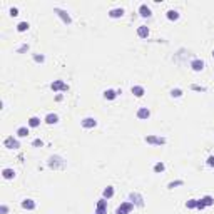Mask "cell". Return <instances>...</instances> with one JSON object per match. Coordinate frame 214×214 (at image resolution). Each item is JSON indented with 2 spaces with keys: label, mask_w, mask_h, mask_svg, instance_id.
I'll return each instance as SVG.
<instances>
[{
  "label": "cell",
  "mask_w": 214,
  "mask_h": 214,
  "mask_svg": "<svg viewBox=\"0 0 214 214\" xmlns=\"http://www.w3.org/2000/svg\"><path fill=\"white\" fill-rule=\"evenodd\" d=\"M134 209V204L132 203H122L119 208L115 209V214H129Z\"/></svg>",
  "instance_id": "1"
},
{
  "label": "cell",
  "mask_w": 214,
  "mask_h": 214,
  "mask_svg": "<svg viewBox=\"0 0 214 214\" xmlns=\"http://www.w3.org/2000/svg\"><path fill=\"white\" fill-rule=\"evenodd\" d=\"M50 89L52 90H69V85L65 82H62V80H54L50 84Z\"/></svg>",
  "instance_id": "2"
},
{
  "label": "cell",
  "mask_w": 214,
  "mask_h": 214,
  "mask_svg": "<svg viewBox=\"0 0 214 214\" xmlns=\"http://www.w3.org/2000/svg\"><path fill=\"white\" fill-rule=\"evenodd\" d=\"M146 142L147 144H157V146H161V144H166V139L164 137H156V136H147Z\"/></svg>",
  "instance_id": "3"
},
{
  "label": "cell",
  "mask_w": 214,
  "mask_h": 214,
  "mask_svg": "<svg viewBox=\"0 0 214 214\" xmlns=\"http://www.w3.org/2000/svg\"><path fill=\"white\" fill-rule=\"evenodd\" d=\"M4 144H5V147H9V149H17V147H20V144H19V141L17 139H14V137H7L5 141H4Z\"/></svg>",
  "instance_id": "4"
},
{
  "label": "cell",
  "mask_w": 214,
  "mask_h": 214,
  "mask_svg": "<svg viewBox=\"0 0 214 214\" xmlns=\"http://www.w3.org/2000/svg\"><path fill=\"white\" fill-rule=\"evenodd\" d=\"M55 14H57V15L64 20V24H70V22H72L70 15H69V14H67L65 10H62V9H55Z\"/></svg>",
  "instance_id": "5"
},
{
  "label": "cell",
  "mask_w": 214,
  "mask_h": 214,
  "mask_svg": "<svg viewBox=\"0 0 214 214\" xmlns=\"http://www.w3.org/2000/svg\"><path fill=\"white\" fill-rule=\"evenodd\" d=\"M95 214H107V201L105 199H100L97 203V211Z\"/></svg>",
  "instance_id": "6"
},
{
  "label": "cell",
  "mask_w": 214,
  "mask_h": 214,
  "mask_svg": "<svg viewBox=\"0 0 214 214\" xmlns=\"http://www.w3.org/2000/svg\"><path fill=\"white\" fill-rule=\"evenodd\" d=\"M82 125L85 127V129H92V127L97 125V120H95L94 117H85V119L82 120Z\"/></svg>",
  "instance_id": "7"
},
{
  "label": "cell",
  "mask_w": 214,
  "mask_h": 214,
  "mask_svg": "<svg viewBox=\"0 0 214 214\" xmlns=\"http://www.w3.org/2000/svg\"><path fill=\"white\" fill-rule=\"evenodd\" d=\"M191 67H193V70H196V72H201V70L204 69V62L203 60H199V59H196V60L191 62Z\"/></svg>",
  "instance_id": "8"
},
{
  "label": "cell",
  "mask_w": 214,
  "mask_h": 214,
  "mask_svg": "<svg viewBox=\"0 0 214 214\" xmlns=\"http://www.w3.org/2000/svg\"><path fill=\"white\" fill-rule=\"evenodd\" d=\"M149 115H151V112H149V109H146V107H142V109L137 110V117H139V119H149Z\"/></svg>",
  "instance_id": "9"
},
{
  "label": "cell",
  "mask_w": 214,
  "mask_h": 214,
  "mask_svg": "<svg viewBox=\"0 0 214 214\" xmlns=\"http://www.w3.org/2000/svg\"><path fill=\"white\" fill-rule=\"evenodd\" d=\"M22 208L32 211V209H35V203H34L32 199H25V201H22Z\"/></svg>",
  "instance_id": "10"
},
{
  "label": "cell",
  "mask_w": 214,
  "mask_h": 214,
  "mask_svg": "<svg viewBox=\"0 0 214 214\" xmlns=\"http://www.w3.org/2000/svg\"><path fill=\"white\" fill-rule=\"evenodd\" d=\"M137 35L141 37V39H146V37L149 35V29H147L146 25H141L137 29Z\"/></svg>",
  "instance_id": "11"
},
{
  "label": "cell",
  "mask_w": 214,
  "mask_h": 214,
  "mask_svg": "<svg viewBox=\"0 0 214 214\" xmlns=\"http://www.w3.org/2000/svg\"><path fill=\"white\" fill-rule=\"evenodd\" d=\"M124 15V10L122 9H112V10L109 12V17H112V19H119V17Z\"/></svg>",
  "instance_id": "12"
},
{
  "label": "cell",
  "mask_w": 214,
  "mask_h": 214,
  "mask_svg": "<svg viewBox=\"0 0 214 214\" xmlns=\"http://www.w3.org/2000/svg\"><path fill=\"white\" fill-rule=\"evenodd\" d=\"M132 94L137 95V97H142V95H144V87H141V85H134V87H132Z\"/></svg>",
  "instance_id": "13"
},
{
  "label": "cell",
  "mask_w": 214,
  "mask_h": 214,
  "mask_svg": "<svg viewBox=\"0 0 214 214\" xmlns=\"http://www.w3.org/2000/svg\"><path fill=\"white\" fill-rule=\"evenodd\" d=\"M139 12H141V15H142V17H149V15H151V9H149L147 5H144V4L139 7Z\"/></svg>",
  "instance_id": "14"
},
{
  "label": "cell",
  "mask_w": 214,
  "mask_h": 214,
  "mask_svg": "<svg viewBox=\"0 0 214 214\" xmlns=\"http://www.w3.org/2000/svg\"><path fill=\"white\" fill-rule=\"evenodd\" d=\"M104 97H105V99H109V100H114L115 97H117V92L112 90V89H109V90H105V92H104Z\"/></svg>",
  "instance_id": "15"
},
{
  "label": "cell",
  "mask_w": 214,
  "mask_h": 214,
  "mask_svg": "<svg viewBox=\"0 0 214 214\" xmlns=\"http://www.w3.org/2000/svg\"><path fill=\"white\" fill-rule=\"evenodd\" d=\"M131 199H132V204L136 203L137 206H142V198H141V194H131Z\"/></svg>",
  "instance_id": "16"
},
{
  "label": "cell",
  "mask_w": 214,
  "mask_h": 214,
  "mask_svg": "<svg viewBox=\"0 0 214 214\" xmlns=\"http://www.w3.org/2000/svg\"><path fill=\"white\" fill-rule=\"evenodd\" d=\"M112 196H114V188H112V186L105 188L104 189V199H110Z\"/></svg>",
  "instance_id": "17"
},
{
  "label": "cell",
  "mask_w": 214,
  "mask_h": 214,
  "mask_svg": "<svg viewBox=\"0 0 214 214\" xmlns=\"http://www.w3.org/2000/svg\"><path fill=\"white\" fill-rule=\"evenodd\" d=\"M57 120H59V117L55 114H47V117H45V122L47 124H55Z\"/></svg>",
  "instance_id": "18"
},
{
  "label": "cell",
  "mask_w": 214,
  "mask_h": 214,
  "mask_svg": "<svg viewBox=\"0 0 214 214\" xmlns=\"http://www.w3.org/2000/svg\"><path fill=\"white\" fill-rule=\"evenodd\" d=\"M2 174H4V177H5V179H12L14 176H15L14 169H4V171H2Z\"/></svg>",
  "instance_id": "19"
},
{
  "label": "cell",
  "mask_w": 214,
  "mask_h": 214,
  "mask_svg": "<svg viewBox=\"0 0 214 214\" xmlns=\"http://www.w3.org/2000/svg\"><path fill=\"white\" fill-rule=\"evenodd\" d=\"M167 19H169V20H177L179 14L176 10H169V12H167Z\"/></svg>",
  "instance_id": "20"
},
{
  "label": "cell",
  "mask_w": 214,
  "mask_h": 214,
  "mask_svg": "<svg viewBox=\"0 0 214 214\" xmlns=\"http://www.w3.org/2000/svg\"><path fill=\"white\" fill-rule=\"evenodd\" d=\"M17 136L19 137H27L29 136V129H27V127H20V129L17 131Z\"/></svg>",
  "instance_id": "21"
},
{
  "label": "cell",
  "mask_w": 214,
  "mask_h": 214,
  "mask_svg": "<svg viewBox=\"0 0 214 214\" xmlns=\"http://www.w3.org/2000/svg\"><path fill=\"white\" fill-rule=\"evenodd\" d=\"M39 124H40V119H39V117H30V119H29V125H30V127H37Z\"/></svg>",
  "instance_id": "22"
},
{
  "label": "cell",
  "mask_w": 214,
  "mask_h": 214,
  "mask_svg": "<svg viewBox=\"0 0 214 214\" xmlns=\"http://www.w3.org/2000/svg\"><path fill=\"white\" fill-rule=\"evenodd\" d=\"M201 201L204 203V206H211V204H214V199L211 198V196H204V198L201 199Z\"/></svg>",
  "instance_id": "23"
},
{
  "label": "cell",
  "mask_w": 214,
  "mask_h": 214,
  "mask_svg": "<svg viewBox=\"0 0 214 214\" xmlns=\"http://www.w3.org/2000/svg\"><path fill=\"white\" fill-rule=\"evenodd\" d=\"M27 29H29V24H27V22H20V24L17 25V30L19 32H25Z\"/></svg>",
  "instance_id": "24"
},
{
  "label": "cell",
  "mask_w": 214,
  "mask_h": 214,
  "mask_svg": "<svg viewBox=\"0 0 214 214\" xmlns=\"http://www.w3.org/2000/svg\"><path fill=\"white\" fill-rule=\"evenodd\" d=\"M164 169H166V166H164L162 162H157L156 166H154V172H162Z\"/></svg>",
  "instance_id": "25"
},
{
  "label": "cell",
  "mask_w": 214,
  "mask_h": 214,
  "mask_svg": "<svg viewBox=\"0 0 214 214\" xmlns=\"http://www.w3.org/2000/svg\"><path fill=\"white\" fill-rule=\"evenodd\" d=\"M186 206H188L189 209H194L196 206H198V201H196V199H189L188 203H186Z\"/></svg>",
  "instance_id": "26"
},
{
  "label": "cell",
  "mask_w": 214,
  "mask_h": 214,
  "mask_svg": "<svg viewBox=\"0 0 214 214\" xmlns=\"http://www.w3.org/2000/svg\"><path fill=\"white\" fill-rule=\"evenodd\" d=\"M171 95H172V97H181V95H183V90L181 89H172Z\"/></svg>",
  "instance_id": "27"
},
{
  "label": "cell",
  "mask_w": 214,
  "mask_h": 214,
  "mask_svg": "<svg viewBox=\"0 0 214 214\" xmlns=\"http://www.w3.org/2000/svg\"><path fill=\"white\" fill-rule=\"evenodd\" d=\"M183 181H174V183H171V184H169V189H174V188H176V186H183Z\"/></svg>",
  "instance_id": "28"
},
{
  "label": "cell",
  "mask_w": 214,
  "mask_h": 214,
  "mask_svg": "<svg viewBox=\"0 0 214 214\" xmlns=\"http://www.w3.org/2000/svg\"><path fill=\"white\" fill-rule=\"evenodd\" d=\"M208 166L209 167H214V156H209L208 157Z\"/></svg>",
  "instance_id": "29"
},
{
  "label": "cell",
  "mask_w": 214,
  "mask_h": 214,
  "mask_svg": "<svg viewBox=\"0 0 214 214\" xmlns=\"http://www.w3.org/2000/svg\"><path fill=\"white\" fill-rule=\"evenodd\" d=\"M34 60L35 62H44L45 59H44V55H34Z\"/></svg>",
  "instance_id": "30"
},
{
  "label": "cell",
  "mask_w": 214,
  "mask_h": 214,
  "mask_svg": "<svg viewBox=\"0 0 214 214\" xmlns=\"http://www.w3.org/2000/svg\"><path fill=\"white\" fill-rule=\"evenodd\" d=\"M10 15H12V17L19 15V9H15V7H14V9H10Z\"/></svg>",
  "instance_id": "31"
},
{
  "label": "cell",
  "mask_w": 214,
  "mask_h": 214,
  "mask_svg": "<svg viewBox=\"0 0 214 214\" xmlns=\"http://www.w3.org/2000/svg\"><path fill=\"white\" fill-rule=\"evenodd\" d=\"M42 144H44V142L40 141V139H35V141H34V146L35 147H39V146H42Z\"/></svg>",
  "instance_id": "32"
},
{
  "label": "cell",
  "mask_w": 214,
  "mask_h": 214,
  "mask_svg": "<svg viewBox=\"0 0 214 214\" xmlns=\"http://www.w3.org/2000/svg\"><path fill=\"white\" fill-rule=\"evenodd\" d=\"M196 208H198V209H204L206 206H204V203H203V201H198V206H196Z\"/></svg>",
  "instance_id": "33"
},
{
  "label": "cell",
  "mask_w": 214,
  "mask_h": 214,
  "mask_svg": "<svg viewBox=\"0 0 214 214\" xmlns=\"http://www.w3.org/2000/svg\"><path fill=\"white\" fill-rule=\"evenodd\" d=\"M7 211H9L7 206H2V208H0V213H2V214H7Z\"/></svg>",
  "instance_id": "34"
},
{
  "label": "cell",
  "mask_w": 214,
  "mask_h": 214,
  "mask_svg": "<svg viewBox=\"0 0 214 214\" xmlns=\"http://www.w3.org/2000/svg\"><path fill=\"white\" fill-rule=\"evenodd\" d=\"M193 89H194V90H206L204 87H199V85H193Z\"/></svg>",
  "instance_id": "35"
},
{
  "label": "cell",
  "mask_w": 214,
  "mask_h": 214,
  "mask_svg": "<svg viewBox=\"0 0 214 214\" xmlns=\"http://www.w3.org/2000/svg\"><path fill=\"white\" fill-rule=\"evenodd\" d=\"M213 55H214V50H213Z\"/></svg>",
  "instance_id": "36"
}]
</instances>
